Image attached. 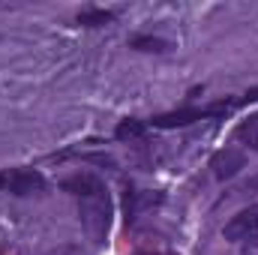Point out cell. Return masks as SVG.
Returning a JSON list of instances; mask_svg holds the SVG:
<instances>
[{
	"label": "cell",
	"instance_id": "cell-7",
	"mask_svg": "<svg viewBox=\"0 0 258 255\" xmlns=\"http://www.w3.org/2000/svg\"><path fill=\"white\" fill-rule=\"evenodd\" d=\"M234 138H237V141H243L246 147L258 150V114L246 117V120H243L240 126L234 129Z\"/></svg>",
	"mask_w": 258,
	"mask_h": 255
},
{
	"label": "cell",
	"instance_id": "cell-1",
	"mask_svg": "<svg viewBox=\"0 0 258 255\" xmlns=\"http://www.w3.org/2000/svg\"><path fill=\"white\" fill-rule=\"evenodd\" d=\"M63 186L78 195V216H81V225H84L87 237L96 246H102L105 237H108V228H111V198H108V189L93 174L69 177Z\"/></svg>",
	"mask_w": 258,
	"mask_h": 255
},
{
	"label": "cell",
	"instance_id": "cell-10",
	"mask_svg": "<svg viewBox=\"0 0 258 255\" xmlns=\"http://www.w3.org/2000/svg\"><path fill=\"white\" fill-rule=\"evenodd\" d=\"M111 18H114V12H105V9H87V12L78 15V24H84V27H102V24H108Z\"/></svg>",
	"mask_w": 258,
	"mask_h": 255
},
{
	"label": "cell",
	"instance_id": "cell-8",
	"mask_svg": "<svg viewBox=\"0 0 258 255\" xmlns=\"http://www.w3.org/2000/svg\"><path fill=\"white\" fill-rule=\"evenodd\" d=\"M147 132V126L141 123V120H120L117 123V129H114V135H117V141H132V138H141Z\"/></svg>",
	"mask_w": 258,
	"mask_h": 255
},
{
	"label": "cell",
	"instance_id": "cell-9",
	"mask_svg": "<svg viewBox=\"0 0 258 255\" xmlns=\"http://www.w3.org/2000/svg\"><path fill=\"white\" fill-rule=\"evenodd\" d=\"M129 45L138 48V51H168V48H171V45H168L165 39H159V36H132Z\"/></svg>",
	"mask_w": 258,
	"mask_h": 255
},
{
	"label": "cell",
	"instance_id": "cell-3",
	"mask_svg": "<svg viewBox=\"0 0 258 255\" xmlns=\"http://www.w3.org/2000/svg\"><path fill=\"white\" fill-rule=\"evenodd\" d=\"M222 111H228L225 102L210 105V108H180V111H171V114H159V117H153V126H159V129L189 126V123H195V120H204V117H213V114H222Z\"/></svg>",
	"mask_w": 258,
	"mask_h": 255
},
{
	"label": "cell",
	"instance_id": "cell-4",
	"mask_svg": "<svg viewBox=\"0 0 258 255\" xmlns=\"http://www.w3.org/2000/svg\"><path fill=\"white\" fill-rule=\"evenodd\" d=\"M6 189L12 192V195H33V192L45 189V180H42V174L33 171V168H15V171H9Z\"/></svg>",
	"mask_w": 258,
	"mask_h": 255
},
{
	"label": "cell",
	"instance_id": "cell-2",
	"mask_svg": "<svg viewBox=\"0 0 258 255\" xmlns=\"http://www.w3.org/2000/svg\"><path fill=\"white\" fill-rule=\"evenodd\" d=\"M222 234H225V240H231V243H243V240L255 243L258 240V204L243 207L237 216H231Z\"/></svg>",
	"mask_w": 258,
	"mask_h": 255
},
{
	"label": "cell",
	"instance_id": "cell-11",
	"mask_svg": "<svg viewBox=\"0 0 258 255\" xmlns=\"http://www.w3.org/2000/svg\"><path fill=\"white\" fill-rule=\"evenodd\" d=\"M6 183H9V171H0V192L6 189Z\"/></svg>",
	"mask_w": 258,
	"mask_h": 255
},
{
	"label": "cell",
	"instance_id": "cell-5",
	"mask_svg": "<svg viewBox=\"0 0 258 255\" xmlns=\"http://www.w3.org/2000/svg\"><path fill=\"white\" fill-rule=\"evenodd\" d=\"M210 168H213L216 180H231V177L243 168V153L234 150V147H225V150H219V153L210 159Z\"/></svg>",
	"mask_w": 258,
	"mask_h": 255
},
{
	"label": "cell",
	"instance_id": "cell-6",
	"mask_svg": "<svg viewBox=\"0 0 258 255\" xmlns=\"http://www.w3.org/2000/svg\"><path fill=\"white\" fill-rule=\"evenodd\" d=\"M153 204H159V195L153 192H126V219H135L144 207H153Z\"/></svg>",
	"mask_w": 258,
	"mask_h": 255
}]
</instances>
